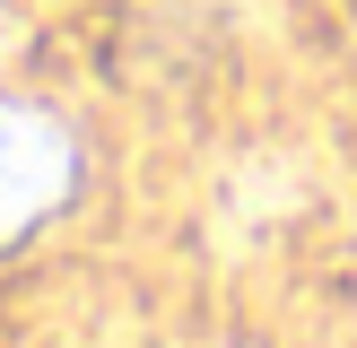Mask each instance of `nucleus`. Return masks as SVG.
Returning <instances> with one entry per match:
<instances>
[{
	"label": "nucleus",
	"mask_w": 357,
	"mask_h": 348,
	"mask_svg": "<svg viewBox=\"0 0 357 348\" xmlns=\"http://www.w3.org/2000/svg\"><path fill=\"white\" fill-rule=\"evenodd\" d=\"M70 191V139L35 104H0V244L52 218Z\"/></svg>",
	"instance_id": "obj_1"
}]
</instances>
